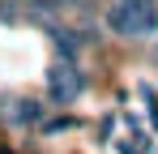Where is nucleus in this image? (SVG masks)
Segmentation results:
<instances>
[{"instance_id":"nucleus-1","label":"nucleus","mask_w":158,"mask_h":154,"mask_svg":"<svg viewBox=\"0 0 158 154\" xmlns=\"http://www.w3.org/2000/svg\"><path fill=\"white\" fill-rule=\"evenodd\" d=\"M103 26L120 39H150L158 34V0H111Z\"/></svg>"},{"instance_id":"nucleus-2","label":"nucleus","mask_w":158,"mask_h":154,"mask_svg":"<svg viewBox=\"0 0 158 154\" xmlns=\"http://www.w3.org/2000/svg\"><path fill=\"white\" fill-rule=\"evenodd\" d=\"M81 90H85L81 69L69 56H56L52 64H47V103L52 107H69L73 99H81Z\"/></svg>"},{"instance_id":"nucleus-3","label":"nucleus","mask_w":158,"mask_h":154,"mask_svg":"<svg viewBox=\"0 0 158 154\" xmlns=\"http://www.w3.org/2000/svg\"><path fill=\"white\" fill-rule=\"evenodd\" d=\"M39 116H43V103H34V99H0V120L13 128L34 124Z\"/></svg>"},{"instance_id":"nucleus-4","label":"nucleus","mask_w":158,"mask_h":154,"mask_svg":"<svg viewBox=\"0 0 158 154\" xmlns=\"http://www.w3.org/2000/svg\"><path fill=\"white\" fill-rule=\"evenodd\" d=\"M47 39L56 43V56H69V60L77 56V43H81V34H77V30H64V26H52V30H47Z\"/></svg>"},{"instance_id":"nucleus-5","label":"nucleus","mask_w":158,"mask_h":154,"mask_svg":"<svg viewBox=\"0 0 158 154\" xmlns=\"http://www.w3.org/2000/svg\"><path fill=\"white\" fill-rule=\"evenodd\" d=\"M154 60H158V43H154Z\"/></svg>"}]
</instances>
